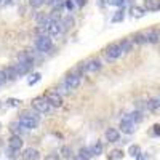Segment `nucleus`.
<instances>
[{"mask_svg": "<svg viewBox=\"0 0 160 160\" xmlns=\"http://www.w3.org/2000/svg\"><path fill=\"white\" fill-rule=\"evenodd\" d=\"M38 122H40V117H38L37 114H32V112H28V111H24V112L19 115V118H18V123H19L26 131L37 128Z\"/></svg>", "mask_w": 160, "mask_h": 160, "instance_id": "1", "label": "nucleus"}, {"mask_svg": "<svg viewBox=\"0 0 160 160\" xmlns=\"http://www.w3.org/2000/svg\"><path fill=\"white\" fill-rule=\"evenodd\" d=\"M32 108H34V111H35L37 114H47V112H50L51 106H50V102L47 101V98L40 96V98L32 99Z\"/></svg>", "mask_w": 160, "mask_h": 160, "instance_id": "2", "label": "nucleus"}, {"mask_svg": "<svg viewBox=\"0 0 160 160\" xmlns=\"http://www.w3.org/2000/svg\"><path fill=\"white\" fill-rule=\"evenodd\" d=\"M101 69V61L99 59H90L80 64V71L83 74H93V72H98Z\"/></svg>", "mask_w": 160, "mask_h": 160, "instance_id": "3", "label": "nucleus"}, {"mask_svg": "<svg viewBox=\"0 0 160 160\" xmlns=\"http://www.w3.org/2000/svg\"><path fill=\"white\" fill-rule=\"evenodd\" d=\"M122 55H123V51H122L120 43H112V45H109L108 48H106V59L108 61H115Z\"/></svg>", "mask_w": 160, "mask_h": 160, "instance_id": "4", "label": "nucleus"}, {"mask_svg": "<svg viewBox=\"0 0 160 160\" xmlns=\"http://www.w3.org/2000/svg\"><path fill=\"white\" fill-rule=\"evenodd\" d=\"M35 47H37V50H38L40 53H48V51L51 50V47H53V42H51L50 37L40 35V37H37V40H35Z\"/></svg>", "mask_w": 160, "mask_h": 160, "instance_id": "5", "label": "nucleus"}, {"mask_svg": "<svg viewBox=\"0 0 160 160\" xmlns=\"http://www.w3.org/2000/svg\"><path fill=\"white\" fill-rule=\"evenodd\" d=\"M80 82H82L80 74H71V75H68V77L64 78L62 85L66 87V90H75V88L80 85Z\"/></svg>", "mask_w": 160, "mask_h": 160, "instance_id": "6", "label": "nucleus"}, {"mask_svg": "<svg viewBox=\"0 0 160 160\" xmlns=\"http://www.w3.org/2000/svg\"><path fill=\"white\" fill-rule=\"evenodd\" d=\"M45 98L50 102V106H53V108H61L62 106V98H61V95L58 91H50Z\"/></svg>", "mask_w": 160, "mask_h": 160, "instance_id": "7", "label": "nucleus"}, {"mask_svg": "<svg viewBox=\"0 0 160 160\" xmlns=\"http://www.w3.org/2000/svg\"><path fill=\"white\" fill-rule=\"evenodd\" d=\"M51 18V16H50ZM47 32L50 34V35H58V34H61L62 32V28H61V21H56V19H51V22H50V26H48V29H47Z\"/></svg>", "mask_w": 160, "mask_h": 160, "instance_id": "8", "label": "nucleus"}, {"mask_svg": "<svg viewBox=\"0 0 160 160\" xmlns=\"http://www.w3.org/2000/svg\"><path fill=\"white\" fill-rule=\"evenodd\" d=\"M120 130H122L123 133H127V135H130V133H135V123L130 122V120L127 118H122V122H120Z\"/></svg>", "mask_w": 160, "mask_h": 160, "instance_id": "9", "label": "nucleus"}, {"mask_svg": "<svg viewBox=\"0 0 160 160\" xmlns=\"http://www.w3.org/2000/svg\"><path fill=\"white\" fill-rule=\"evenodd\" d=\"M106 139L109 142H117L120 139V133L117 128H108L106 130Z\"/></svg>", "mask_w": 160, "mask_h": 160, "instance_id": "10", "label": "nucleus"}, {"mask_svg": "<svg viewBox=\"0 0 160 160\" xmlns=\"http://www.w3.org/2000/svg\"><path fill=\"white\" fill-rule=\"evenodd\" d=\"M38 157H40V154L34 148H28V149L22 152V158L24 160H38Z\"/></svg>", "mask_w": 160, "mask_h": 160, "instance_id": "11", "label": "nucleus"}, {"mask_svg": "<svg viewBox=\"0 0 160 160\" xmlns=\"http://www.w3.org/2000/svg\"><path fill=\"white\" fill-rule=\"evenodd\" d=\"M144 8L148 11H158L160 10V0H144Z\"/></svg>", "mask_w": 160, "mask_h": 160, "instance_id": "12", "label": "nucleus"}, {"mask_svg": "<svg viewBox=\"0 0 160 160\" xmlns=\"http://www.w3.org/2000/svg\"><path fill=\"white\" fill-rule=\"evenodd\" d=\"M8 148L19 151V149L22 148V139H21L19 136H15V135H13V136L10 138V141H8Z\"/></svg>", "mask_w": 160, "mask_h": 160, "instance_id": "13", "label": "nucleus"}, {"mask_svg": "<svg viewBox=\"0 0 160 160\" xmlns=\"http://www.w3.org/2000/svg\"><path fill=\"white\" fill-rule=\"evenodd\" d=\"M123 118H127V120H130V122H133V123H139L141 120H142V114L139 112V111H135V112H131V114H128V115H125Z\"/></svg>", "mask_w": 160, "mask_h": 160, "instance_id": "14", "label": "nucleus"}, {"mask_svg": "<svg viewBox=\"0 0 160 160\" xmlns=\"http://www.w3.org/2000/svg\"><path fill=\"white\" fill-rule=\"evenodd\" d=\"M59 21H61V28H62V31H69V29H72V26L75 24V21H74L72 16H66L64 19H59Z\"/></svg>", "mask_w": 160, "mask_h": 160, "instance_id": "15", "label": "nucleus"}, {"mask_svg": "<svg viewBox=\"0 0 160 160\" xmlns=\"http://www.w3.org/2000/svg\"><path fill=\"white\" fill-rule=\"evenodd\" d=\"M146 109H149V111H157V109H160V96L149 99L148 102H146Z\"/></svg>", "mask_w": 160, "mask_h": 160, "instance_id": "16", "label": "nucleus"}, {"mask_svg": "<svg viewBox=\"0 0 160 160\" xmlns=\"http://www.w3.org/2000/svg\"><path fill=\"white\" fill-rule=\"evenodd\" d=\"M88 151H90L91 155H101V154H102V142H101V141L95 142L91 148H88Z\"/></svg>", "mask_w": 160, "mask_h": 160, "instance_id": "17", "label": "nucleus"}, {"mask_svg": "<svg viewBox=\"0 0 160 160\" xmlns=\"http://www.w3.org/2000/svg\"><path fill=\"white\" fill-rule=\"evenodd\" d=\"M131 16L133 18H142L144 16V8H141V7H131Z\"/></svg>", "mask_w": 160, "mask_h": 160, "instance_id": "18", "label": "nucleus"}, {"mask_svg": "<svg viewBox=\"0 0 160 160\" xmlns=\"http://www.w3.org/2000/svg\"><path fill=\"white\" fill-rule=\"evenodd\" d=\"M3 72H5L7 78H10V80H15V78H18V74H16V71H15V66H11V68H7Z\"/></svg>", "mask_w": 160, "mask_h": 160, "instance_id": "19", "label": "nucleus"}, {"mask_svg": "<svg viewBox=\"0 0 160 160\" xmlns=\"http://www.w3.org/2000/svg\"><path fill=\"white\" fill-rule=\"evenodd\" d=\"M40 78H42V74H38V72H35V74H32L29 78H28V85H35L37 82H40Z\"/></svg>", "mask_w": 160, "mask_h": 160, "instance_id": "20", "label": "nucleus"}, {"mask_svg": "<svg viewBox=\"0 0 160 160\" xmlns=\"http://www.w3.org/2000/svg\"><path fill=\"white\" fill-rule=\"evenodd\" d=\"M128 154H130L131 157H138V155L141 154V148H139V146H136V144H133V146H130Z\"/></svg>", "mask_w": 160, "mask_h": 160, "instance_id": "21", "label": "nucleus"}, {"mask_svg": "<svg viewBox=\"0 0 160 160\" xmlns=\"http://www.w3.org/2000/svg\"><path fill=\"white\" fill-rule=\"evenodd\" d=\"M123 18H125V11L122 8V10H118L115 15L112 16V22H120V21H123Z\"/></svg>", "mask_w": 160, "mask_h": 160, "instance_id": "22", "label": "nucleus"}, {"mask_svg": "<svg viewBox=\"0 0 160 160\" xmlns=\"http://www.w3.org/2000/svg\"><path fill=\"white\" fill-rule=\"evenodd\" d=\"M10 130H11V133H13L15 136H18L21 131H26V130H24V128H22V127H21L18 122H16V123H11V128H10Z\"/></svg>", "mask_w": 160, "mask_h": 160, "instance_id": "23", "label": "nucleus"}, {"mask_svg": "<svg viewBox=\"0 0 160 160\" xmlns=\"http://www.w3.org/2000/svg\"><path fill=\"white\" fill-rule=\"evenodd\" d=\"M61 155L64 158H71L72 157V148H71V146H64V148L61 149Z\"/></svg>", "mask_w": 160, "mask_h": 160, "instance_id": "24", "label": "nucleus"}, {"mask_svg": "<svg viewBox=\"0 0 160 160\" xmlns=\"http://www.w3.org/2000/svg\"><path fill=\"white\" fill-rule=\"evenodd\" d=\"M122 157H123V152H122V151H118V149H117V151H112L111 155H109L111 160H120Z\"/></svg>", "mask_w": 160, "mask_h": 160, "instance_id": "25", "label": "nucleus"}, {"mask_svg": "<svg viewBox=\"0 0 160 160\" xmlns=\"http://www.w3.org/2000/svg\"><path fill=\"white\" fill-rule=\"evenodd\" d=\"M64 2H66V0H51L50 5L55 8V10H59L61 7H64Z\"/></svg>", "mask_w": 160, "mask_h": 160, "instance_id": "26", "label": "nucleus"}, {"mask_svg": "<svg viewBox=\"0 0 160 160\" xmlns=\"http://www.w3.org/2000/svg\"><path fill=\"white\" fill-rule=\"evenodd\" d=\"M120 47H122V51L123 53H127V51L131 50V42H130V40H123V42L120 43Z\"/></svg>", "mask_w": 160, "mask_h": 160, "instance_id": "27", "label": "nucleus"}, {"mask_svg": "<svg viewBox=\"0 0 160 160\" xmlns=\"http://www.w3.org/2000/svg\"><path fill=\"white\" fill-rule=\"evenodd\" d=\"M7 155H8L10 158H16V157L19 155V151H16V149H11V148H8V149H7Z\"/></svg>", "mask_w": 160, "mask_h": 160, "instance_id": "28", "label": "nucleus"}, {"mask_svg": "<svg viewBox=\"0 0 160 160\" xmlns=\"http://www.w3.org/2000/svg\"><path fill=\"white\" fill-rule=\"evenodd\" d=\"M31 2V7H34V8H40L43 3H45V0H29Z\"/></svg>", "mask_w": 160, "mask_h": 160, "instance_id": "29", "label": "nucleus"}, {"mask_svg": "<svg viewBox=\"0 0 160 160\" xmlns=\"http://www.w3.org/2000/svg\"><path fill=\"white\" fill-rule=\"evenodd\" d=\"M109 5H114V7H123L125 0H108Z\"/></svg>", "mask_w": 160, "mask_h": 160, "instance_id": "30", "label": "nucleus"}, {"mask_svg": "<svg viewBox=\"0 0 160 160\" xmlns=\"http://www.w3.org/2000/svg\"><path fill=\"white\" fill-rule=\"evenodd\" d=\"M7 102H8V106H11V108H16V106H19V102H21V101H19V99H16V98H10Z\"/></svg>", "mask_w": 160, "mask_h": 160, "instance_id": "31", "label": "nucleus"}, {"mask_svg": "<svg viewBox=\"0 0 160 160\" xmlns=\"http://www.w3.org/2000/svg\"><path fill=\"white\" fill-rule=\"evenodd\" d=\"M7 80H8V78H7V75H5V72H3L2 69H0V87H2V85H3L5 82H7Z\"/></svg>", "mask_w": 160, "mask_h": 160, "instance_id": "32", "label": "nucleus"}, {"mask_svg": "<svg viewBox=\"0 0 160 160\" xmlns=\"http://www.w3.org/2000/svg\"><path fill=\"white\" fill-rule=\"evenodd\" d=\"M64 7L68 8L69 11H72V10H74V2H72V0H66V2H64Z\"/></svg>", "mask_w": 160, "mask_h": 160, "instance_id": "33", "label": "nucleus"}, {"mask_svg": "<svg viewBox=\"0 0 160 160\" xmlns=\"http://www.w3.org/2000/svg\"><path fill=\"white\" fill-rule=\"evenodd\" d=\"M152 135L154 136H160V125H154L152 127Z\"/></svg>", "mask_w": 160, "mask_h": 160, "instance_id": "34", "label": "nucleus"}, {"mask_svg": "<svg viewBox=\"0 0 160 160\" xmlns=\"http://www.w3.org/2000/svg\"><path fill=\"white\" fill-rule=\"evenodd\" d=\"M74 160H88V158H87L85 155H82V154L78 152V154H75V155H74Z\"/></svg>", "mask_w": 160, "mask_h": 160, "instance_id": "35", "label": "nucleus"}, {"mask_svg": "<svg viewBox=\"0 0 160 160\" xmlns=\"http://www.w3.org/2000/svg\"><path fill=\"white\" fill-rule=\"evenodd\" d=\"M45 160H59V157H58L56 154H50V155H47Z\"/></svg>", "mask_w": 160, "mask_h": 160, "instance_id": "36", "label": "nucleus"}, {"mask_svg": "<svg viewBox=\"0 0 160 160\" xmlns=\"http://www.w3.org/2000/svg\"><path fill=\"white\" fill-rule=\"evenodd\" d=\"M72 2H75L78 7H83V5L87 3V0H72Z\"/></svg>", "mask_w": 160, "mask_h": 160, "instance_id": "37", "label": "nucleus"}, {"mask_svg": "<svg viewBox=\"0 0 160 160\" xmlns=\"http://www.w3.org/2000/svg\"><path fill=\"white\" fill-rule=\"evenodd\" d=\"M136 160H146V157H144V155H142V154H139V155H138V157H136Z\"/></svg>", "mask_w": 160, "mask_h": 160, "instance_id": "38", "label": "nucleus"}, {"mask_svg": "<svg viewBox=\"0 0 160 160\" xmlns=\"http://www.w3.org/2000/svg\"><path fill=\"white\" fill-rule=\"evenodd\" d=\"M0 2H2V0H0Z\"/></svg>", "mask_w": 160, "mask_h": 160, "instance_id": "39", "label": "nucleus"}]
</instances>
